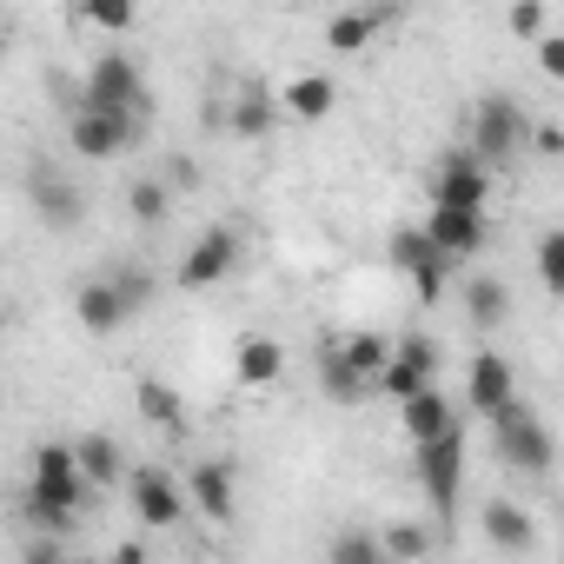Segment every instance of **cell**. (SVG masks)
<instances>
[{"mask_svg": "<svg viewBox=\"0 0 564 564\" xmlns=\"http://www.w3.org/2000/svg\"><path fill=\"white\" fill-rule=\"evenodd\" d=\"M127 498H133V518L147 524V531H173L180 518H186V485L166 471V465H127Z\"/></svg>", "mask_w": 564, "mask_h": 564, "instance_id": "obj_5", "label": "cell"}, {"mask_svg": "<svg viewBox=\"0 0 564 564\" xmlns=\"http://www.w3.org/2000/svg\"><path fill=\"white\" fill-rule=\"evenodd\" d=\"M425 239H432L452 265L471 259V252H485V239H491L485 206H432V213H425Z\"/></svg>", "mask_w": 564, "mask_h": 564, "instance_id": "obj_13", "label": "cell"}, {"mask_svg": "<svg viewBox=\"0 0 564 564\" xmlns=\"http://www.w3.org/2000/svg\"><path fill=\"white\" fill-rule=\"evenodd\" d=\"M478 531H485V544H491V551H511V557H524V551L538 544L531 511H524V505H511V498H491V505L478 511Z\"/></svg>", "mask_w": 564, "mask_h": 564, "instance_id": "obj_19", "label": "cell"}, {"mask_svg": "<svg viewBox=\"0 0 564 564\" xmlns=\"http://www.w3.org/2000/svg\"><path fill=\"white\" fill-rule=\"evenodd\" d=\"M166 213H173V186H166V180H133V186H127V219H133L140 232H160Z\"/></svg>", "mask_w": 564, "mask_h": 564, "instance_id": "obj_26", "label": "cell"}, {"mask_svg": "<svg viewBox=\"0 0 564 564\" xmlns=\"http://www.w3.org/2000/svg\"><path fill=\"white\" fill-rule=\"evenodd\" d=\"M379 551H386V564H419V557H432V531L412 524V518H399V524L379 531Z\"/></svg>", "mask_w": 564, "mask_h": 564, "instance_id": "obj_28", "label": "cell"}, {"mask_svg": "<svg viewBox=\"0 0 564 564\" xmlns=\"http://www.w3.org/2000/svg\"><path fill=\"white\" fill-rule=\"evenodd\" d=\"M28 206H34V219H41L47 232H74V226L87 219V193H80L61 166H47V160L28 166Z\"/></svg>", "mask_w": 564, "mask_h": 564, "instance_id": "obj_7", "label": "cell"}, {"mask_svg": "<svg viewBox=\"0 0 564 564\" xmlns=\"http://www.w3.org/2000/svg\"><path fill=\"white\" fill-rule=\"evenodd\" d=\"M524 147L544 153V160H557V153H564V127H557V120H538V127L524 133Z\"/></svg>", "mask_w": 564, "mask_h": 564, "instance_id": "obj_35", "label": "cell"}, {"mask_svg": "<svg viewBox=\"0 0 564 564\" xmlns=\"http://www.w3.org/2000/svg\"><path fill=\"white\" fill-rule=\"evenodd\" d=\"M74 14H80V28H94V34H127V28L140 21V0H74Z\"/></svg>", "mask_w": 564, "mask_h": 564, "instance_id": "obj_29", "label": "cell"}, {"mask_svg": "<svg viewBox=\"0 0 564 564\" xmlns=\"http://www.w3.org/2000/svg\"><path fill=\"white\" fill-rule=\"evenodd\" d=\"M80 100H87V107H147V74H140V61L120 54V47H107V54L87 67Z\"/></svg>", "mask_w": 564, "mask_h": 564, "instance_id": "obj_10", "label": "cell"}, {"mask_svg": "<svg viewBox=\"0 0 564 564\" xmlns=\"http://www.w3.org/2000/svg\"><path fill=\"white\" fill-rule=\"evenodd\" d=\"M511 392H518L511 359H505V352H471V366H465V405H471V412H498Z\"/></svg>", "mask_w": 564, "mask_h": 564, "instance_id": "obj_17", "label": "cell"}, {"mask_svg": "<svg viewBox=\"0 0 564 564\" xmlns=\"http://www.w3.org/2000/svg\"><path fill=\"white\" fill-rule=\"evenodd\" d=\"M28 557H34V564H61V557H67V538H54V531H34V538H28Z\"/></svg>", "mask_w": 564, "mask_h": 564, "instance_id": "obj_38", "label": "cell"}, {"mask_svg": "<svg viewBox=\"0 0 564 564\" xmlns=\"http://www.w3.org/2000/svg\"><path fill=\"white\" fill-rule=\"evenodd\" d=\"M133 405H140V419H147L160 438H186V432H193V412H186V399H180L166 379H133Z\"/></svg>", "mask_w": 564, "mask_h": 564, "instance_id": "obj_18", "label": "cell"}, {"mask_svg": "<svg viewBox=\"0 0 564 564\" xmlns=\"http://www.w3.org/2000/svg\"><path fill=\"white\" fill-rule=\"evenodd\" d=\"M485 419H491V445H498V458H505L511 471H531V478H538V471H551V452H557V445H551L544 419H538L518 392H511L498 412H485Z\"/></svg>", "mask_w": 564, "mask_h": 564, "instance_id": "obj_2", "label": "cell"}, {"mask_svg": "<svg viewBox=\"0 0 564 564\" xmlns=\"http://www.w3.org/2000/svg\"><path fill=\"white\" fill-rule=\"evenodd\" d=\"M279 372H286V346H279L272 333H246V339L232 346V379H239L246 392L279 386Z\"/></svg>", "mask_w": 564, "mask_h": 564, "instance_id": "obj_16", "label": "cell"}, {"mask_svg": "<svg viewBox=\"0 0 564 564\" xmlns=\"http://www.w3.org/2000/svg\"><path fill=\"white\" fill-rule=\"evenodd\" d=\"M74 319H80L94 339H113V333L127 326V306H120V293H113V279H87V286L74 293Z\"/></svg>", "mask_w": 564, "mask_h": 564, "instance_id": "obj_21", "label": "cell"}, {"mask_svg": "<svg viewBox=\"0 0 564 564\" xmlns=\"http://www.w3.org/2000/svg\"><path fill=\"white\" fill-rule=\"evenodd\" d=\"M186 505L206 524H232L239 518V465L232 458H199L193 478H186Z\"/></svg>", "mask_w": 564, "mask_h": 564, "instance_id": "obj_12", "label": "cell"}, {"mask_svg": "<svg viewBox=\"0 0 564 564\" xmlns=\"http://www.w3.org/2000/svg\"><path fill=\"white\" fill-rule=\"evenodd\" d=\"M333 346L346 352V366H352L359 379H379V366H386V352H392V339L372 333V326H359V333H346V339H333Z\"/></svg>", "mask_w": 564, "mask_h": 564, "instance_id": "obj_27", "label": "cell"}, {"mask_svg": "<svg viewBox=\"0 0 564 564\" xmlns=\"http://www.w3.org/2000/svg\"><path fill=\"white\" fill-rule=\"evenodd\" d=\"M319 386H326V399H333V405H359V399L372 392V379H359V372L346 366V352H339L333 339L319 346Z\"/></svg>", "mask_w": 564, "mask_h": 564, "instance_id": "obj_25", "label": "cell"}, {"mask_svg": "<svg viewBox=\"0 0 564 564\" xmlns=\"http://www.w3.org/2000/svg\"><path fill=\"white\" fill-rule=\"evenodd\" d=\"M113 564H147V544H133V538H127V544H113Z\"/></svg>", "mask_w": 564, "mask_h": 564, "instance_id": "obj_39", "label": "cell"}, {"mask_svg": "<svg viewBox=\"0 0 564 564\" xmlns=\"http://www.w3.org/2000/svg\"><path fill=\"white\" fill-rule=\"evenodd\" d=\"M465 319L478 326V333H498L505 319H511V286L505 279H491V272H478V279H465Z\"/></svg>", "mask_w": 564, "mask_h": 564, "instance_id": "obj_24", "label": "cell"}, {"mask_svg": "<svg viewBox=\"0 0 564 564\" xmlns=\"http://www.w3.org/2000/svg\"><path fill=\"white\" fill-rule=\"evenodd\" d=\"M458 412H452V399L438 392V379L432 386H419L412 399H399V432H405V445H419V438H432V432H445Z\"/></svg>", "mask_w": 564, "mask_h": 564, "instance_id": "obj_20", "label": "cell"}, {"mask_svg": "<svg viewBox=\"0 0 564 564\" xmlns=\"http://www.w3.org/2000/svg\"><path fill=\"white\" fill-rule=\"evenodd\" d=\"M544 34V0H511V41H538Z\"/></svg>", "mask_w": 564, "mask_h": 564, "instance_id": "obj_34", "label": "cell"}, {"mask_svg": "<svg viewBox=\"0 0 564 564\" xmlns=\"http://www.w3.org/2000/svg\"><path fill=\"white\" fill-rule=\"evenodd\" d=\"M74 458H80V478H87L94 491L127 478V452H120L113 432H80V438H74Z\"/></svg>", "mask_w": 564, "mask_h": 564, "instance_id": "obj_23", "label": "cell"}, {"mask_svg": "<svg viewBox=\"0 0 564 564\" xmlns=\"http://www.w3.org/2000/svg\"><path fill=\"white\" fill-rule=\"evenodd\" d=\"M80 471V458H74V445H61V438H47V445H34V471L28 478H74Z\"/></svg>", "mask_w": 564, "mask_h": 564, "instance_id": "obj_33", "label": "cell"}, {"mask_svg": "<svg viewBox=\"0 0 564 564\" xmlns=\"http://www.w3.org/2000/svg\"><path fill=\"white\" fill-rule=\"evenodd\" d=\"M326 557H333V564H386L379 531H339V538L326 544Z\"/></svg>", "mask_w": 564, "mask_h": 564, "instance_id": "obj_31", "label": "cell"}, {"mask_svg": "<svg viewBox=\"0 0 564 564\" xmlns=\"http://www.w3.org/2000/svg\"><path fill=\"white\" fill-rule=\"evenodd\" d=\"M160 180H166V186H173V199H180V193H193V186H199V160H186V153H180V160H166V173H160Z\"/></svg>", "mask_w": 564, "mask_h": 564, "instance_id": "obj_36", "label": "cell"}, {"mask_svg": "<svg viewBox=\"0 0 564 564\" xmlns=\"http://www.w3.org/2000/svg\"><path fill=\"white\" fill-rule=\"evenodd\" d=\"M386 21H392V8H339V14L326 21V47H333V54H366Z\"/></svg>", "mask_w": 564, "mask_h": 564, "instance_id": "obj_22", "label": "cell"}, {"mask_svg": "<svg viewBox=\"0 0 564 564\" xmlns=\"http://www.w3.org/2000/svg\"><path fill=\"white\" fill-rule=\"evenodd\" d=\"M226 127H232V140H272V127H279V94L265 87V80H239L232 87V107H226Z\"/></svg>", "mask_w": 564, "mask_h": 564, "instance_id": "obj_14", "label": "cell"}, {"mask_svg": "<svg viewBox=\"0 0 564 564\" xmlns=\"http://www.w3.org/2000/svg\"><path fill=\"white\" fill-rule=\"evenodd\" d=\"M524 133H531V120H524V107L511 94H485L471 107V153L485 166H511L524 153Z\"/></svg>", "mask_w": 564, "mask_h": 564, "instance_id": "obj_4", "label": "cell"}, {"mask_svg": "<svg viewBox=\"0 0 564 564\" xmlns=\"http://www.w3.org/2000/svg\"><path fill=\"white\" fill-rule=\"evenodd\" d=\"M272 94H279V120H300V127H319L339 107V80L333 74H300L286 87H272Z\"/></svg>", "mask_w": 564, "mask_h": 564, "instance_id": "obj_15", "label": "cell"}, {"mask_svg": "<svg viewBox=\"0 0 564 564\" xmlns=\"http://www.w3.org/2000/svg\"><path fill=\"white\" fill-rule=\"evenodd\" d=\"M140 133H147V107H74V120H67V147L80 153V160H120L127 147H140Z\"/></svg>", "mask_w": 564, "mask_h": 564, "instance_id": "obj_1", "label": "cell"}, {"mask_svg": "<svg viewBox=\"0 0 564 564\" xmlns=\"http://www.w3.org/2000/svg\"><path fill=\"white\" fill-rule=\"evenodd\" d=\"M239 252H246V239L232 232V226H206L193 246H186V259H180V286L186 293H206V286H226V279L239 272Z\"/></svg>", "mask_w": 564, "mask_h": 564, "instance_id": "obj_6", "label": "cell"}, {"mask_svg": "<svg viewBox=\"0 0 564 564\" xmlns=\"http://www.w3.org/2000/svg\"><path fill=\"white\" fill-rule=\"evenodd\" d=\"M538 67H544V80L564 74V34H538Z\"/></svg>", "mask_w": 564, "mask_h": 564, "instance_id": "obj_37", "label": "cell"}, {"mask_svg": "<svg viewBox=\"0 0 564 564\" xmlns=\"http://www.w3.org/2000/svg\"><path fill=\"white\" fill-rule=\"evenodd\" d=\"M432 379H438V339L405 333V339H392V352H386V366H379L372 392H386V399L399 405V399H412V392H419V386H432Z\"/></svg>", "mask_w": 564, "mask_h": 564, "instance_id": "obj_8", "label": "cell"}, {"mask_svg": "<svg viewBox=\"0 0 564 564\" xmlns=\"http://www.w3.org/2000/svg\"><path fill=\"white\" fill-rule=\"evenodd\" d=\"M107 279H113V293H120L127 319H140V313L153 306V272H147V265H113Z\"/></svg>", "mask_w": 564, "mask_h": 564, "instance_id": "obj_30", "label": "cell"}, {"mask_svg": "<svg viewBox=\"0 0 564 564\" xmlns=\"http://www.w3.org/2000/svg\"><path fill=\"white\" fill-rule=\"evenodd\" d=\"M432 206H485V193H491V166L471 153V147H452L438 166H432Z\"/></svg>", "mask_w": 564, "mask_h": 564, "instance_id": "obj_11", "label": "cell"}, {"mask_svg": "<svg viewBox=\"0 0 564 564\" xmlns=\"http://www.w3.org/2000/svg\"><path fill=\"white\" fill-rule=\"evenodd\" d=\"M538 286L557 300L564 293V232L551 226V232H538Z\"/></svg>", "mask_w": 564, "mask_h": 564, "instance_id": "obj_32", "label": "cell"}, {"mask_svg": "<svg viewBox=\"0 0 564 564\" xmlns=\"http://www.w3.org/2000/svg\"><path fill=\"white\" fill-rule=\"evenodd\" d=\"M412 465H419V485H425L432 511L452 518V511H458V491H465V425L452 419L445 432L419 438V445H412Z\"/></svg>", "mask_w": 564, "mask_h": 564, "instance_id": "obj_3", "label": "cell"}, {"mask_svg": "<svg viewBox=\"0 0 564 564\" xmlns=\"http://www.w3.org/2000/svg\"><path fill=\"white\" fill-rule=\"evenodd\" d=\"M392 265L412 279V293H419V306H438L445 300V279H452V259L425 239V226H399L392 232Z\"/></svg>", "mask_w": 564, "mask_h": 564, "instance_id": "obj_9", "label": "cell"}]
</instances>
